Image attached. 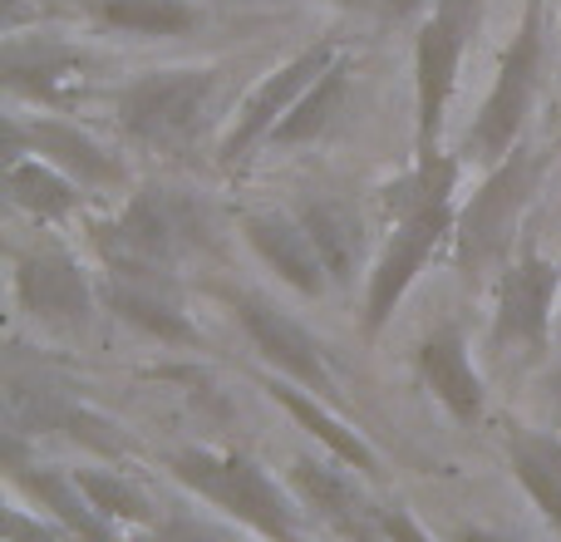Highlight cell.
<instances>
[{
	"label": "cell",
	"mask_w": 561,
	"mask_h": 542,
	"mask_svg": "<svg viewBox=\"0 0 561 542\" xmlns=\"http://www.w3.org/2000/svg\"><path fill=\"white\" fill-rule=\"evenodd\" d=\"M266 395H272L276 405L286 409V415L296 419L300 429H306V434H316L320 444H325L330 459H340V464L355 468V474H369V478L379 474V454L369 449V439L359 434L355 425H345V419H340L320 395H310V389L290 385V380H272V385H266Z\"/></svg>",
	"instance_id": "obj_18"
},
{
	"label": "cell",
	"mask_w": 561,
	"mask_h": 542,
	"mask_svg": "<svg viewBox=\"0 0 561 542\" xmlns=\"http://www.w3.org/2000/svg\"><path fill=\"white\" fill-rule=\"evenodd\" d=\"M99 20L124 35H187L197 10L187 0H99Z\"/></svg>",
	"instance_id": "obj_24"
},
{
	"label": "cell",
	"mask_w": 561,
	"mask_h": 542,
	"mask_svg": "<svg viewBox=\"0 0 561 542\" xmlns=\"http://www.w3.org/2000/svg\"><path fill=\"white\" fill-rule=\"evenodd\" d=\"M153 542H232V538L207 528V523H197V518H168V523H158Z\"/></svg>",
	"instance_id": "obj_28"
},
{
	"label": "cell",
	"mask_w": 561,
	"mask_h": 542,
	"mask_svg": "<svg viewBox=\"0 0 561 542\" xmlns=\"http://www.w3.org/2000/svg\"><path fill=\"white\" fill-rule=\"evenodd\" d=\"M5 84L20 89V94H30V99L55 104L69 84H79V59L75 55H59V49H35V55L10 49V55H5Z\"/></svg>",
	"instance_id": "obj_25"
},
{
	"label": "cell",
	"mask_w": 561,
	"mask_h": 542,
	"mask_svg": "<svg viewBox=\"0 0 561 542\" xmlns=\"http://www.w3.org/2000/svg\"><path fill=\"white\" fill-rule=\"evenodd\" d=\"M5 464H10V478H15V484L25 488V494L35 498V504L45 508V513L55 518L69 538H79V542H118V528L108 523L94 504H89L75 474H65V468H39V464L25 468L15 449H5Z\"/></svg>",
	"instance_id": "obj_17"
},
{
	"label": "cell",
	"mask_w": 561,
	"mask_h": 542,
	"mask_svg": "<svg viewBox=\"0 0 561 542\" xmlns=\"http://www.w3.org/2000/svg\"><path fill=\"white\" fill-rule=\"evenodd\" d=\"M69 533L59 523H45L39 513H25V508H10L5 513V542H65Z\"/></svg>",
	"instance_id": "obj_26"
},
{
	"label": "cell",
	"mask_w": 561,
	"mask_h": 542,
	"mask_svg": "<svg viewBox=\"0 0 561 542\" xmlns=\"http://www.w3.org/2000/svg\"><path fill=\"white\" fill-rule=\"evenodd\" d=\"M345 99H350V69L335 59V65L300 94V104L290 109L286 124L272 134V144L290 148V144H316V138H325L330 128L340 124V114H345Z\"/></svg>",
	"instance_id": "obj_22"
},
{
	"label": "cell",
	"mask_w": 561,
	"mask_h": 542,
	"mask_svg": "<svg viewBox=\"0 0 561 542\" xmlns=\"http://www.w3.org/2000/svg\"><path fill=\"white\" fill-rule=\"evenodd\" d=\"M75 478H79V488H84V498L114 528H148L153 523V504H148V494L128 474H118V468H75Z\"/></svg>",
	"instance_id": "obj_23"
},
{
	"label": "cell",
	"mask_w": 561,
	"mask_h": 542,
	"mask_svg": "<svg viewBox=\"0 0 561 542\" xmlns=\"http://www.w3.org/2000/svg\"><path fill=\"white\" fill-rule=\"evenodd\" d=\"M507 464H513V478L523 484V494L533 498V508L547 518V528L561 538V434L513 425Z\"/></svg>",
	"instance_id": "obj_20"
},
{
	"label": "cell",
	"mask_w": 561,
	"mask_h": 542,
	"mask_svg": "<svg viewBox=\"0 0 561 542\" xmlns=\"http://www.w3.org/2000/svg\"><path fill=\"white\" fill-rule=\"evenodd\" d=\"M183 233V207L163 188H138L114 223H94V247L104 271H173Z\"/></svg>",
	"instance_id": "obj_6"
},
{
	"label": "cell",
	"mask_w": 561,
	"mask_h": 542,
	"mask_svg": "<svg viewBox=\"0 0 561 542\" xmlns=\"http://www.w3.org/2000/svg\"><path fill=\"white\" fill-rule=\"evenodd\" d=\"M434 10H438V15H448L458 30H463L468 39H473V35H478V25H483V10H488V0H438Z\"/></svg>",
	"instance_id": "obj_29"
},
{
	"label": "cell",
	"mask_w": 561,
	"mask_h": 542,
	"mask_svg": "<svg viewBox=\"0 0 561 542\" xmlns=\"http://www.w3.org/2000/svg\"><path fill=\"white\" fill-rule=\"evenodd\" d=\"M104 306L163 346H203V330L187 320L173 271H108Z\"/></svg>",
	"instance_id": "obj_14"
},
{
	"label": "cell",
	"mask_w": 561,
	"mask_h": 542,
	"mask_svg": "<svg viewBox=\"0 0 561 542\" xmlns=\"http://www.w3.org/2000/svg\"><path fill=\"white\" fill-rule=\"evenodd\" d=\"M290 494L300 498L310 518H320L345 542H385L379 538V504L359 488V478L340 459L296 454L290 459Z\"/></svg>",
	"instance_id": "obj_11"
},
{
	"label": "cell",
	"mask_w": 561,
	"mask_h": 542,
	"mask_svg": "<svg viewBox=\"0 0 561 542\" xmlns=\"http://www.w3.org/2000/svg\"><path fill=\"white\" fill-rule=\"evenodd\" d=\"M20 154H35L45 163H55L84 193H118L128 183L124 163L114 154H104L89 134H79L75 124H59V118H35V124L5 118V158H20Z\"/></svg>",
	"instance_id": "obj_13"
},
{
	"label": "cell",
	"mask_w": 561,
	"mask_h": 542,
	"mask_svg": "<svg viewBox=\"0 0 561 542\" xmlns=\"http://www.w3.org/2000/svg\"><path fill=\"white\" fill-rule=\"evenodd\" d=\"M561 291V267L542 252H523L517 262L497 271V301H493V346L542 355L552 340V310Z\"/></svg>",
	"instance_id": "obj_9"
},
{
	"label": "cell",
	"mask_w": 561,
	"mask_h": 542,
	"mask_svg": "<svg viewBox=\"0 0 561 542\" xmlns=\"http://www.w3.org/2000/svg\"><path fill=\"white\" fill-rule=\"evenodd\" d=\"M5 197L20 207V213L35 217V223L59 227L79 213L84 188H79L69 173H59L55 163H45V158L20 154V158H5Z\"/></svg>",
	"instance_id": "obj_19"
},
{
	"label": "cell",
	"mask_w": 561,
	"mask_h": 542,
	"mask_svg": "<svg viewBox=\"0 0 561 542\" xmlns=\"http://www.w3.org/2000/svg\"><path fill=\"white\" fill-rule=\"evenodd\" d=\"M237 320H242V330L252 336L256 355L280 370V380L320 395L325 405L335 399V370H330L325 346H320L290 310L272 306V301L256 296V291H242V296H237Z\"/></svg>",
	"instance_id": "obj_10"
},
{
	"label": "cell",
	"mask_w": 561,
	"mask_h": 542,
	"mask_svg": "<svg viewBox=\"0 0 561 542\" xmlns=\"http://www.w3.org/2000/svg\"><path fill=\"white\" fill-rule=\"evenodd\" d=\"M537 193V163L527 148H513L503 163L488 168L478 193L458 213L454 227V262L463 276H483V271H503L513 237L523 227V213Z\"/></svg>",
	"instance_id": "obj_2"
},
{
	"label": "cell",
	"mask_w": 561,
	"mask_h": 542,
	"mask_svg": "<svg viewBox=\"0 0 561 542\" xmlns=\"http://www.w3.org/2000/svg\"><path fill=\"white\" fill-rule=\"evenodd\" d=\"M213 99H217L213 69H153V75H138L118 94V124L138 144L173 154V148H187L203 134Z\"/></svg>",
	"instance_id": "obj_3"
},
{
	"label": "cell",
	"mask_w": 561,
	"mask_h": 542,
	"mask_svg": "<svg viewBox=\"0 0 561 542\" xmlns=\"http://www.w3.org/2000/svg\"><path fill=\"white\" fill-rule=\"evenodd\" d=\"M424 5H428V0H385V10L394 20H419V15H424Z\"/></svg>",
	"instance_id": "obj_30"
},
{
	"label": "cell",
	"mask_w": 561,
	"mask_h": 542,
	"mask_svg": "<svg viewBox=\"0 0 561 542\" xmlns=\"http://www.w3.org/2000/svg\"><path fill=\"white\" fill-rule=\"evenodd\" d=\"M340 5H350V10H369L375 0H340Z\"/></svg>",
	"instance_id": "obj_33"
},
{
	"label": "cell",
	"mask_w": 561,
	"mask_h": 542,
	"mask_svg": "<svg viewBox=\"0 0 561 542\" xmlns=\"http://www.w3.org/2000/svg\"><path fill=\"white\" fill-rule=\"evenodd\" d=\"M527 10H542V0H527Z\"/></svg>",
	"instance_id": "obj_35"
},
{
	"label": "cell",
	"mask_w": 561,
	"mask_h": 542,
	"mask_svg": "<svg viewBox=\"0 0 561 542\" xmlns=\"http://www.w3.org/2000/svg\"><path fill=\"white\" fill-rule=\"evenodd\" d=\"M454 227H458L454 203H438V207H424V213H409L389 223V242L375 257L369 281H365V336H379L394 320L409 286L424 276V267L438 257V247L454 242Z\"/></svg>",
	"instance_id": "obj_4"
},
{
	"label": "cell",
	"mask_w": 561,
	"mask_h": 542,
	"mask_svg": "<svg viewBox=\"0 0 561 542\" xmlns=\"http://www.w3.org/2000/svg\"><path fill=\"white\" fill-rule=\"evenodd\" d=\"M0 5H5V15H10V10H15V5H20V0H0Z\"/></svg>",
	"instance_id": "obj_34"
},
{
	"label": "cell",
	"mask_w": 561,
	"mask_h": 542,
	"mask_svg": "<svg viewBox=\"0 0 561 542\" xmlns=\"http://www.w3.org/2000/svg\"><path fill=\"white\" fill-rule=\"evenodd\" d=\"M379 538L385 542H434L428 528L404 504H379Z\"/></svg>",
	"instance_id": "obj_27"
},
{
	"label": "cell",
	"mask_w": 561,
	"mask_h": 542,
	"mask_svg": "<svg viewBox=\"0 0 561 542\" xmlns=\"http://www.w3.org/2000/svg\"><path fill=\"white\" fill-rule=\"evenodd\" d=\"M173 478L203 504L222 508L232 523L252 528L262 542H306V518L276 488V478L242 449H178L168 459Z\"/></svg>",
	"instance_id": "obj_1"
},
{
	"label": "cell",
	"mask_w": 561,
	"mask_h": 542,
	"mask_svg": "<svg viewBox=\"0 0 561 542\" xmlns=\"http://www.w3.org/2000/svg\"><path fill=\"white\" fill-rule=\"evenodd\" d=\"M242 237L290 291H300V296H310V301L325 296L330 271L320 262L316 237L306 233V223H300L296 213H247Z\"/></svg>",
	"instance_id": "obj_16"
},
{
	"label": "cell",
	"mask_w": 561,
	"mask_h": 542,
	"mask_svg": "<svg viewBox=\"0 0 561 542\" xmlns=\"http://www.w3.org/2000/svg\"><path fill=\"white\" fill-rule=\"evenodd\" d=\"M15 301L35 326L59 330V336H84L94 320V286L65 247H35L15 262Z\"/></svg>",
	"instance_id": "obj_8"
},
{
	"label": "cell",
	"mask_w": 561,
	"mask_h": 542,
	"mask_svg": "<svg viewBox=\"0 0 561 542\" xmlns=\"http://www.w3.org/2000/svg\"><path fill=\"white\" fill-rule=\"evenodd\" d=\"M458 542H517V538L493 533V528H463V533H458Z\"/></svg>",
	"instance_id": "obj_32"
},
{
	"label": "cell",
	"mask_w": 561,
	"mask_h": 542,
	"mask_svg": "<svg viewBox=\"0 0 561 542\" xmlns=\"http://www.w3.org/2000/svg\"><path fill=\"white\" fill-rule=\"evenodd\" d=\"M468 35L448 15H424L414 35V118H419V154H438L448 118V99L458 89V65H463Z\"/></svg>",
	"instance_id": "obj_12"
},
{
	"label": "cell",
	"mask_w": 561,
	"mask_h": 542,
	"mask_svg": "<svg viewBox=\"0 0 561 542\" xmlns=\"http://www.w3.org/2000/svg\"><path fill=\"white\" fill-rule=\"evenodd\" d=\"M547 409H552L557 434H561V370H552V375H547Z\"/></svg>",
	"instance_id": "obj_31"
},
{
	"label": "cell",
	"mask_w": 561,
	"mask_h": 542,
	"mask_svg": "<svg viewBox=\"0 0 561 542\" xmlns=\"http://www.w3.org/2000/svg\"><path fill=\"white\" fill-rule=\"evenodd\" d=\"M537 69H542V10H527L517 39L507 45L503 69H497L493 89H488L483 109H478L473 128H468V154L483 158L488 168L503 163L517 148L527 124V109H533L537 94Z\"/></svg>",
	"instance_id": "obj_5"
},
{
	"label": "cell",
	"mask_w": 561,
	"mask_h": 542,
	"mask_svg": "<svg viewBox=\"0 0 561 542\" xmlns=\"http://www.w3.org/2000/svg\"><path fill=\"white\" fill-rule=\"evenodd\" d=\"M335 59H340V45H335V39H320V45L300 49L296 59H286L276 75H266L262 84L247 94V104L237 109L232 134L222 138V163L227 168H242L256 148L272 144V134L286 124V114L300 104V94H306V89L316 84L330 65H335Z\"/></svg>",
	"instance_id": "obj_7"
},
{
	"label": "cell",
	"mask_w": 561,
	"mask_h": 542,
	"mask_svg": "<svg viewBox=\"0 0 561 542\" xmlns=\"http://www.w3.org/2000/svg\"><path fill=\"white\" fill-rule=\"evenodd\" d=\"M296 217L306 223V233L316 237L330 281H335V286H350L359 262H365V223L355 217V207L335 203V197H310V203H300Z\"/></svg>",
	"instance_id": "obj_21"
},
{
	"label": "cell",
	"mask_w": 561,
	"mask_h": 542,
	"mask_svg": "<svg viewBox=\"0 0 561 542\" xmlns=\"http://www.w3.org/2000/svg\"><path fill=\"white\" fill-rule=\"evenodd\" d=\"M419 380L434 389V399L458 419V425H478L488 415V385L478 375L473 355H468V340L458 326H438L434 336L419 340L414 350Z\"/></svg>",
	"instance_id": "obj_15"
}]
</instances>
